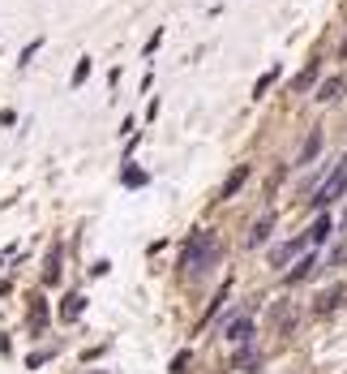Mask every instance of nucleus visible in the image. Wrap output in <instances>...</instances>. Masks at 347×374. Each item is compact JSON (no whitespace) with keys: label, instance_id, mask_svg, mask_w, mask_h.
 <instances>
[{"label":"nucleus","instance_id":"f257e3e1","mask_svg":"<svg viewBox=\"0 0 347 374\" xmlns=\"http://www.w3.org/2000/svg\"><path fill=\"white\" fill-rule=\"evenodd\" d=\"M343 194H347V155H343V164L330 173V181L313 194V211H326V206H330L334 198H343Z\"/></svg>","mask_w":347,"mask_h":374},{"label":"nucleus","instance_id":"f03ea898","mask_svg":"<svg viewBox=\"0 0 347 374\" xmlns=\"http://www.w3.org/2000/svg\"><path fill=\"white\" fill-rule=\"evenodd\" d=\"M305 245H309V233H305V237H296V241H287L283 250H274V254H270V262H274V267H283L287 258H292V254H300Z\"/></svg>","mask_w":347,"mask_h":374},{"label":"nucleus","instance_id":"2eb2a0df","mask_svg":"<svg viewBox=\"0 0 347 374\" xmlns=\"http://www.w3.org/2000/svg\"><path fill=\"white\" fill-rule=\"evenodd\" d=\"M343 224H347V216H343Z\"/></svg>","mask_w":347,"mask_h":374},{"label":"nucleus","instance_id":"6e6552de","mask_svg":"<svg viewBox=\"0 0 347 374\" xmlns=\"http://www.w3.org/2000/svg\"><path fill=\"white\" fill-rule=\"evenodd\" d=\"M339 301L347 305V288H330V293H326V301H322V310H334Z\"/></svg>","mask_w":347,"mask_h":374},{"label":"nucleus","instance_id":"4468645a","mask_svg":"<svg viewBox=\"0 0 347 374\" xmlns=\"http://www.w3.org/2000/svg\"><path fill=\"white\" fill-rule=\"evenodd\" d=\"M343 57H347V39H343Z\"/></svg>","mask_w":347,"mask_h":374},{"label":"nucleus","instance_id":"ddd939ff","mask_svg":"<svg viewBox=\"0 0 347 374\" xmlns=\"http://www.w3.org/2000/svg\"><path fill=\"white\" fill-rule=\"evenodd\" d=\"M86 74H90V61H82V65H78V74H73V86H82V82H86Z\"/></svg>","mask_w":347,"mask_h":374},{"label":"nucleus","instance_id":"0eeeda50","mask_svg":"<svg viewBox=\"0 0 347 374\" xmlns=\"http://www.w3.org/2000/svg\"><path fill=\"white\" fill-rule=\"evenodd\" d=\"M270 228H274V224H270V220H262V224H257V228L249 233V245H262V241L270 237Z\"/></svg>","mask_w":347,"mask_h":374},{"label":"nucleus","instance_id":"9d476101","mask_svg":"<svg viewBox=\"0 0 347 374\" xmlns=\"http://www.w3.org/2000/svg\"><path fill=\"white\" fill-rule=\"evenodd\" d=\"M82 305H86L82 297H78V301H65V305H61V314H65V318H78V314H82Z\"/></svg>","mask_w":347,"mask_h":374},{"label":"nucleus","instance_id":"423d86ee","mask_svg":"<svg viewBox=\"0 0 347 374\" xmlns=\"http://www.w3.org/2000/svg\"><path fill=\"white\" fill-rule=\"evenodd\" d=\"M231 340H249L253 336V327H249V318H236V323H231V332H227Z\"/></svg>","mask_w":347,"mask_h":374},{"label":"nucleus","instance_id":"7ed1b4c3","mask_svg":"<svg viewBox=\"0 0 347 374\" xmlns=\"http://www.w3.org/2000/svg\"><path fill=\"white\" fill-rule=\"evenodd\" d=\"M330 233H334V220H330V216H317V224H313V233H309V241H313V245H322V241H326Z\"/></svg>","mask_w":347,"mask_h":374},{"label":"nucleus","instance_id":"f8f14e48","mask_svg":"<svg viewBox=\"0 0 347 374\" xmlns=\"http://www.w3.org/2000/svg\"><path fill=\"white\" fill-rule=\"evenodd\" d=\"M309 82H313V65H309V69H305V74H300V78H296V82H292V90H305V86H309Z\"/></svg>","mask_w":347,"mask_h":374},{"label":"nucleus","instance_id":"39448f33","mask_svg":"<svg viewBox=\"0 0 347 374\" xmlns=\"http://www.w3.org/2000/svg\"><path fill=\"white\" fill-rule=\"evenodd\" d=\"M313 262H317L313 254H309V258H300V267H296V271H287V284H300V280H305V276L313 271Z\"/></svg>","mask_w":347,"mask_h":374},{"label":"nucleus","instance_id":"20e7f679","mask_svg":"<svg viewBox=\"0 0 347 374\" xmlns=\"http://www.w3.org/2000/svg\"><path fill=\"white\" fill-rule=\"evenodd\" d=\"M245 177H249V168H245V164H241V168H236V173H231V177H227V181H223V194H219V198H231V194H236V189H241V185H245Z\"/></svg>","mask_w":347,"mask_h":374},{"label":"nucleus","instance_id":"9b49d317","mask_svg":"<svg viewBox=\"0 0 347 374\" xmlns=\"http://www.w3.org/2000/svg\"><path fill=\"white\" fill-rule=\"evenodd\" d=\"M317 146H322V134H313V142H309V146H305V155H300V164H309V159L317 155Z\"/></svg>","mask_w":347,"mask_h":374},{"label":"nucleus","instance_id":"1a4fd4ad","mask_svg":"<svg viewBox=\"0 0 347 374\" xmlns=\"http://www.w3.org/2000/svg\"><path fill=\"white\" fill-rule=\"evenodd\" d=\"M339 90H343V78H330V82H326V86L317 90V99H334Z\"/></svg>","mask_w":347,"mask_h":374}]
</instances>
